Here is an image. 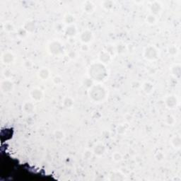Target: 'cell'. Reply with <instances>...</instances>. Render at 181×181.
I'll list each match as a JSON object with an SVG mask.
<instances>
[{
  "label": "cell",
  "mask_w": 181,
  "mask_h": 181,
  "mask_svg": "<svg viewBox=\"0 0 181 181\" xmlns=\"http://www.w3.org/2000/svg\"><path fill=\"white\" fill-rule=\"evenodd\" d=\"M127 51V47L124 43H118L116 47V52L119 55H123Z\"/></svg>",
  "instance_id": "ffe728a7"
},
{
  "label": "cell",
  "mask_w": 181,
  "mask_h": 181,
  "mask_svg": "<svg viewBox=\"0 0 181 181\" xmlns=\"http://www.w3.org/2000/svg\"><path fill=\"white\" fill-rule=\"evenodd\" d=\"M116 132L118 135H124L126 132V127L123 125H118L116 127Z\"/></svg>",
  "instance_id": "1f68e13d"
},
{
  "label": "cell",
  "mask_w": 181,
  "mask_h": 181,
  "mask_svg": "<svg viewBox=\"0 0 181 181\" xmlns=\"http://www.w3.org/2000/svg\"><path fill=\"white\" fill-rule=\"evenodd\" d=\"M89 49V47L88 46L87 44H83L82 45V51H88Z\"/></svg>",
  "instance_id": "f6af8a7d"
},
{
  "label": "cell",
  "mask_w": 181,
  "mask_h": 181,
  "mask_svg": "<svg viewBox=\"0 0 181 181\" xmlns=\"http://www.w3.org/2000/svg\"><path fill=\"white\" fill-rule=\"evenodd\" d=\"M165 123L168 125H173L175 123V118H174V117L173 116L168 115V116H167L166 118Z\"/></svg>",
  "instance_id": "d6a6232c"
},
{
  "label": "cell",
  "mask_w": 181,
  "mask_h": 181,
  "mask_svg": "<svg viewBox=\"0 0 181 181\" xmlns=\"http://www.w3.org/2000/svg\"><path fill=\"white\" fill-rule=\"evenodd\" d=\"M106 151V147L104 144L102 143L97 144L94 146V149H93V152H94V154L96 156H101L104 155Z\"/></svg>",
  "instance_id": "4fadbf2b"
},
{
  "label": "cell",
  "mask_w": 181,
  "mask_h": 181,
  "mask_svg": "<svg viewBox=\"0 0 181 181\" xmlns=\"http://www.w3.org/2000/svg\"><path fill=\"white\" fill-rule=\"evenodd\" d=\"M111 57H112V56H111L108 52L104 50V51L100 52L99 58L100 62H101V63L104 64V65H106V64H108L110 62H111Z\"/></svg>",
  "instance_id": "5bb4252c"
},
{
  "label": "cell",
  "mask_w": 181,
  "mask_h": 181,
  "mask_svg": "<svg viewBox=\"0 0 181 181\" xmlns=\"http://www.w3.org/2000/svg\"><path fill=\"white\" fill-rule=\"evenodd\" d=\"M53 83L55 85H60L62 83V79L60 76H56L53 78Z\"/></svg>",
  "instance_id": "ab89813d"
},
{
  "label": "cell",
  "mask_w": 181,
  "mask_h": 181,
  "mask_svg": "<svg viewBox=\"0 0 181 181\" xmlns=\"http://www.w3.org/2000/svg\"><path fill=\"white\" fill-rule=\"evenodd\" d=\"M64 21H65L66 24H67V26L74 24V21H75V17H74V15L71 14V13H67L65 16Z\"/></svg>",
  "instance_id": "484cf974"
},
{
  "label": "cell",
  "mask_w": 181,
  "mask_h": 181,
  "mask_svg": "<svg viewBox=\"0 0 181 181\" xmlns=\"http://www.w3.org/2000/svg\"><path fill=\"white\" fill-rule=\"evenodd\" d=\"M83 9L87 13H92L95 10V5L91 1H86L83 4Z\"/></svg>",
  "instance_id": "2e32d148"
},
{
  "label": "cell",
  "mask_w": 181,
  "mask_h": 181,
  "mask_svg": "<svg viewBox=\"0 0 181 181\" xmlns=\"http://www.w3.org/2000/svg\"><path fill=\"white\" fill-rule=\"evenodd\" d=\"M142 90L146 94H150L154 90V84L150 82H145L142 86Z\"/></svg>",
  "instance_id": "d6986e66"
},
{
  "label": "cell",
  "mask_w": 181,
  "mask_h": 181,
  "mask_svg": "<svg viewBox=\"0 0 181 181\" xmlns=\"http://www.w3.org/2000/svg\"><path fill=\"white\" fill-rule=\"evenodd\" d=\"M23 111L27 114H32L35 111V105L30 101H26L23 105Z\"/></svg>",
  "instance_id": "e0dca14e"
},
{
  "label": "cell",
  "mask_w": 181,
  "mask_h": 181,
  "mask_svg": "<svg viewBox=\"0 0 181 181\" xmlns=\"http://www.w3.org/2000/svg\"><path fill=\"white\" fill-rule=\"evenodd\" d=\"M14 26H13V24L10 21H7V22H5L4 23V29L6 30V32H13V30H14Z\"/></svg>",
  "instance_id": "f546056e"
},
{
  "label": "cell",
  "mask_w": 181,
  "mask_h": 181,
  "mask_svg": "<svg viewBox=\"0 0 181 181\" xmlns=\"http://www.w3.org/2000/svg\"><path fill=\"white\" fill-rule=\"evenodd\" d=\"M171 144L174 148L179 149L181 146V137L178 135L174 136L171 139Z\"/></svg>",
  "instance_id": "d4e9b609"
},
{
  "label": "cell",
  "mask_w": 181,
  "mask_h": 181,
  "mask_svg": "<svg viewBox=\"0 0 181 181\" xmlns=\"http://www.w3.org/2000/svg\"><path fill=\"white\" fill-rule=\"evenodd\" d=\"M155 159L157 161H162L165 158V155L162 151H158L156 153V154L154 156Z\"/></svg>",
  "instance_id": "836d02e7"
},
{
  "label": "cell",
  "mask_w": 181,
  "mask_h": 181,
  "mask_svg": "<svg viewBox=\"0 0 181 181\" xmlns=\"http://www.w3.org/2000/svg\"><path fill=\"white\" fill-rule=\"evenodd\" d=\"M156 21H157L156 16H154V15L151 14V13L149 14L146 18V21L149 25L155 24V23H156Z\"/></svg>",
  "instance_id": "4316f807"
},
{
  "label": "cell",
  "mask_w": 181,
  "mask_h": 181,
  "mask_svg": "<svg viewBox=\"0 0 181 181\" xmlns=\"http://www.w3.org/2000/svg\"><path fill=\"white\" fill-rule=\"evenodd\" d=\"M65 33L67 36L69 38H74V36L77 35V27L74 24L69 25V26H66L65 28Z\"/></svg>",
  "instance_id": "7c38bea8"
},
{
  "label": "cell",
  "mask_w": 181,
  "mask_h": 181,
  "mask_svg": "<svg viewBox=\"0 0 181 181\" xmlns=\"http://www.w3.org/2000/svg\"><path fill=\"white\" fill-rule=\"evenodd\" d=\"M165 104L169 109H175L178 105L177 98L174 95H169L165 99Z\"/></svg>",
  "instance_id": "8992f818"
},
{
  "label": "cell",
  "mask_w": 181,
  "mask_h": 181,
  "mask_svg": "<svg viewBox=\"0 0 181 181\" xmlns=\"http://www.w3.org/2000/svg\"><path fill=\"white\" fill-rule=\"evenodd\" d=\"M94 116H96V118H96V119H99V118H101V113H100L99 112H95V113H94Z\"/></svg>",
  "instance_id": "7dc6e473"
},
{
  "label": "cell",
  "mask_w": 181,
  "mask_h": 181,
  "mask_svg": "<svg viewBox=\"0 0 181 181\" xmlns=\"http://www.w3.org/2000/svg\"><path fill=\"white\" fill-rule=\"evenodd\" d=\"M82 84L86 89H91L94 85V81L89 77H84L82 80Z\"/></svg>",
  "instance_id": "44dd1931"
},
{
  "label": "cell",
  "mask_w": 181,
  "mask_h": 181,
  "mask_svg": "<svg viewBox=\"0 0 181 181\" xmlns=\"http://www.w3.org/2000/svg\"><path fill=\"white\" fill-rule=\"evenodd\" d=\"M143 56L146 60L155 61L158 58V51L156 47L149 45L144 50Z\"/></svg>",
  "instance_id": "277c9868"
},
{
  "label": "cell",
  "mask_w": 181,
  "mask_h": 181,
  "mask_svg": "<svg viewBox=\"0 0 181 181\" xmlns=\"http://www.w3.org/2000/svg\"><path fill=\"white\" fill-rule=\"evenodd\" d=\"M15 60L14 55L11 52H5L1 55V61L6 65H10L13 63Z\"/></svg>",
  "instance_id": "30bf717a"
},
{
  "label": "cell",
  "mask_w": 181,
  "mask_h": 181,
  "mask_svg": "<svg viewBox=\"0 0 181 181\" xmlns=\"http://www.w3.org/2000/svg\"><path fill=\"white\" fill-rule=\"evenodd\" d=\"M150 11H151V14L154 15V16L159 14L162 11L161 4L158 1H153L150 5Z\"/></svg>",
  "instance_id": "9c48e42d"
},
{
  "label": "cell",
  "mask_w": 181,
  "mask_h": 181,
  "mask_svg": "<svg viewBox=\"0 0 181 181\" xmlns=\"http://www.w3.org/2000/svg\"><path fill=\"white\" fill-rule=\"evenodd\" d=\"M113 159L116 162L121 161L123 160V156L119 152H115L113 154Z\"/></svg>",
  "instance_id": "d590c367"
},
{
  "label": "cell",
  "mask_w": 181,
  "mask_h": 181,
  "mask_svg": "<svg viewBox=\"0 0 181 181\" xmlns=\"http://www.w3.org/2000/svg\"><path fill=\"white\" fill-rule=\"evenodd\" d=\"M54 137H55V138L57 140L60 141V140L63 139L65 138V132L61 130H55V132H54Z\"/></svg>",
  "instance_id": "83f0119b"
},
{
  "label": "cell",
  "mask_w": 181,
  "mask_h": 181,
  "mask_svg": "<svg viewBox=\"0 0 181 181\" xmlns=\"http://www.w3.org/2000/svg\"><path fill=\"white\" fill-rule=\"evenodd\" d=\"M168 52L169 55H172V56H175L178 53V48L174 45H170L168 48Z\"/></svg>",
  "instance_id": "f1b7e54d"
},
{
  "label": "cell",
  "mask_w": 181,
  "mask_h": 181,
  "mask_svg": "<svg viewBox=\"0 0 181 181\" xmlns=\"http://www.w3.org/2000/svg\"><path fill=\"white\" fill-rule=\"evenodd\" d=\"M23 28L26 29V30L28 33H34L35 30H36L37 26L36 23L33 20H29V21H27L26 23H24V26H23Z\"/></svg>",
  "instance_id": "9a60e30c"
},
{
  "label": "cell",
  "mask_w": 181,
  "mask_h": 181,
  "mask_svg": "<svg viewBox=\"0 0 181 181\" xmlns=\"http://www.w3.org/2000/svg\"><path fill=\"white\" fill-rule=\"evenodd\" d=\"M80 40L84 44H88L91 43L94 40L93 33L89 30H84L80 34Z\"/></svg>",
  "instance_id": "52a82bcc"
},
{
  "label": "cell",
  "mask_w": 181,
  "mask_h": 181,
  "mask_svg": "<svg viewBox=\"0 0 181 181\" xmlns=\"http://www.w3.org/2000/svg\"><path fill=\"white\" fill-rule=\"evenodd\" d=\"M77 52L74 51V50H70V51L68 52V57L69 59H71V60H75V59L77 58Z\"/></svg>",
  "instance_id": "60d3db41"
},
{
  "label": "cell",
  "mask_w": 181,
  "mask_h": 181,
  "mask_svg": "<svg viewBox=\"0 0 181 181\" xmlns=\"http://www.w3.org/2000/svg\"><path fill=\"white\" fill-rule=\"evenodd\" d=\"M48 51L52 55H61L65 52V48H64L63 45L59 40H52L49 43Z\"/></svg>",
  "instance_id": "3957f363"
},
{
  "label": "cell",
  "mask_w": 181,
  "mask_h": 181,
  "mask_svg": "<svg viewBox=\"0 0 181 181\" xmlns=\"http://www.w3.org/2000/svg\"><path fill=\"white\" fill-rule=\"evenodd\" d=\"M115 6V2L112 0H105L102 2V6L104 9L108 10V11H110V10L113 9V7Z\"/></svg>",
  "instance_id": "603a6c76"
},
{
  "label": "cell",
  "mask_w": 181,
  "mask_h": 181,
  "mask_svg": "<svg viewBox=\"0 0 181 181\" xmlns=\"http://www.w3.org/2000/svg\"><path fill=\"white\" fill-rule=\"evenodd\" d=\"M105 51L108 52L112 56V55H114L115 52H116V48H114L112 45H108L106 46V50Z\"/></svg>",
  "instance_id": "e575fe53"
},
{
  "label": "cell",
  "mask_w": 181,
  "mask_h": 181,
  "mask_svg": "<svg viewBox=\"0 0 181 181\" xmlns=\"http://www.w3.org/2000/svg\"><path fill=\"white\" fill-rule=\"evenodd\" d=\"M125 120H126L127 122L132 121V116H130V114H127L126 116H125Z\"/></svg>",
  "instance_id": "bcb514c9"
},
{
  "label": "cell",
  "mask_w": 181,
  "mask_h": 181,
  "mask_svg": "<svg viewBox=\"0 0 181 181\" xmlns=\"http://www.w3.org/2000/svg\"><path fill=\"white\" fill-rule=\"evenodd\" d=\"M55 30H57V32H61L63 30H65V26H64L63 23H57L55 26Z\"/></svg>",
  "instance_id": "f35d334b"
},
{
  "label": "cell",
  "mask_w": 181,
  "mask_h": 181,
  "mask_svg": "<svg viewBox=\"0 0 181 181\" xmlns=\"http://www.w3.org/2000/svg\"><path fill=\"white\" fill-rule=\"evenodd\" d=\"M93 154H94V152H93L92 151H91V150L87 149V150H86L85 151H84V158H85V159L89 160V159H91V158L93 157Z\"/></svg>",
  "instance_id": "8d00e7d4"
},
{
  "label": "cell",
  "mask_w": 181,
  "mask_h": 181,
  "mask_svg": "<svg viewBox=\"0 0 181 181\" xmlns=\"http://www.w3.org/2000/svg\"><path fill=\"white\" fill-rule=\"evenodd\" d=\"M3 74H4V76L6 78V79H9L11 77V75H12V73H11V71L9 69H6L4 70V72H3Z\"/></svg>",
  "instance_id": "b9f144b4"
},
{
  "label": "cell",
  "mask_w": 181,
  "mask_h": 181,
  "mask_svg": "<svg viewBox=\"0 0 181 181\" xmlns=\"http://www.w3.org/2000/svg\"><path fill=\"white\" fill-rule=\"evenodd\" d=\"M125 179V175L120 172H116L111 175L110 177V180L113 181H122Z\"/></svg>",
  "instance_id": "7402d4cb"
},
{
  "label": "cell",
  "mask_w": 181,
  "mask_h": 181,
  "mask_svg": "<svg viewBox=\"0 0 181 181\" xmlns=\"http://www.w3.org/2000/svg\"><path fill=\"white\" fill-rule=\"evenodd\" d=\"M88 74L94 81L101 82L108 77V69L104 64L100 62H94L88 68Z\"/></svg>",
  "instance_id": "6da1fadb"
},
{
  "label": "cell",
  "mask_w": 181,
  "mask_h": 181,
  "mask_svg": "<svg viewBox=\"0 0 181 181\" xmlns=\"http://www.w3.org/2000/svg\"><path fill=\"white\" fill-rule=\"evenodd\" d=\"M30 96L35 101H40L43 99V92L39 88H33L30 91Z\"/></svg>",
  "instance_id": "ba28073f"
},
{
  "label": "cell",
  "mask_w": 181,
  "mask_h": 181,
  "mask_svg": "<svg viewBox=\"0 0 181 181\" xmlns=\"http://www.w3.org/2000/svg\"><path fill=\"white\" fill-rule=\"evenodd\" d=\"M170 72L175 79L180 80L181 78V65L180 64H175L170 68Z\"/></svg>",
  "instance_id": "8fae6325"
},
{
  "label": "cell",
  "mask_w": 181,
  "mask_h": 181,
  "mask_svg": "<svg viewBox=\"0 0 181 181\" xmlns=\"http://www.w3.org/2000/svg\"><path fill=\"white\" fill-rule=\"evenodd\" d=\"M89 96L94 102L101 103L107 97V91L101 84H96L89 89Z\"/></svg>",
  "instance_id": "7a4b0ae2"
},
{
  "label": "cell",
  "mask_w": 181,
  "mask_h": 181,
  "mask_svg": "<svg viewBox=\"0 0 181 181\" xmlns=\"http://www.w3.org/2000/svg\"><path fill=\"white\" fill-rule=\"evenodd\" d=\"M13 88H14L13 82L9 79H4L0 84V89H1V91L5 94L11 92L13 90Z\"/></svg>",
  "instance_id": "5b68a950"
},
{
  "label": "cell",
  "mask_w": 181,
  "mask_h": 181,
  "mask_svg": "<svg viewBox=\"0 0 181 181\" xmlns=\"http://www.w3.org/2000/svg\"><path fill=\"white\" fill-rule=\"evenodd\" d=\"M33 66V62L30 60H26V61H24V62H23V67H24L26 69H31Z\"/></svg>",
  "instance_id": "74e56055"
},
{
  "label": "cell",
  "mask_w": 181,
  "mask_h": 181,
  "mask_svg": "<svg viewBox=\"0 0 181 181\" xmlns=\"http://www.w3.org/2000/svg\"><path fill=\"white\" fill-rule=\"evenodd\" d=\"M17 34L20 38H23L27 36V34H28V32L26 31V29L24 28H18L17 30Z\"/></svg>",
  "instance_id": "4dcf8cb0"
},
{
  "label": "cell",
  "mask_w": 181,
  "mask_h": 181,
  "mask_svg": "<svg viewBox=\"0 0 181 181\" xmlns=\"http://www.w3.org/2000/svg\"><path fill=\"white\" fill-rule=\"evenodd\" d=\"M102 136L104 137V138L108 139L110 137V136H111V133H110V132H108V130H104L102 132Z\"/></svg>",
  "instance_id": "7bdbcfd3"
},
{
  "label": "cell",
  "mask_w": 181,
  "mask_h": 181,
  "mask_svg": "<svg viewBox=\"0 0 181 181\" xmlns=\"http://www.w3.org/2000/svg\"><path fill=\"white\" fill-rule=\"evenodd\" d=\"M140 84L138 82H136V81H135V82H132V87L134 88V89H138L139 87H140Z\"/></svg>",
  "instance_id": "ee69618b"
},
{
  "label": "cell",
  "mask_w": 181,
  "mask_h": 181,
  "mask_svg": "<svg viewBox=\"0 0 181 181\" xmlns=\"http://www.w3.org/2000/svg\"><path fill=\"white\" fill-rule=\"evenodd\" d=\"M50 71H49V69L47 68H45V67L40 69L38 72V77L40 78L41 80H43V81L48 79V78L50 77Z\"/></svg>",
  "instance_id": "ac0fdd59"
},
{
  "label": "cell",
  "mask_w": 181,
  "mask_h": 181,
  "mask_svg": "<svg viewBox=\"0 0 181 181\" xmlns=\"http://www.w3.org/2000/svg\"><path fill=\"white\" fill-rule=\"evenodd\" d=\"M62 104H63L64 107L66 108H71L74 106V100L71 97L67 96L64 99L63 101H62Z\"/></svg>",
  "instance_id": "cb8c5ba5"
}]
</instances>
